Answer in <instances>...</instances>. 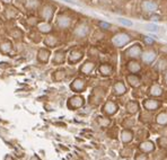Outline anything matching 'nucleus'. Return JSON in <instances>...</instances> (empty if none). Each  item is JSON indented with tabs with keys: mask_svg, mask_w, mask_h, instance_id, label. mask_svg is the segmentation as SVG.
<instances>
[{
	"mask_svg": "<svg viewBox=\"0 0 167 160\" xmlns=\"http://www.w3.org/2000/svg\"><path fill=\"white\" fill-rule=\"evenodd\" d=\"M132 41V36L129 35L125 32H120V33H116L112 37L111 40V43L114 47H118V49H122L125 45H128L130 42Z\"/></svg>",
	"mask_w": 167,
	"mask_h": 160,
	"instance_id": "f257e3e1",
	"label": "nucleus"
},
{
	"mask_svg": "<svg viewBox=\"0 0 167 160\" xmlns=\"http://www.w3.org/2000/svg\"><path fill=\"white\" fill-rule=\"evenodd\" d=\"M55 12V6H53L52 3H45L42 6V8L40 9V17L45 21V22H51L53 19Z\"/></svg>",
	"mask_w": 167,
	"mask_h": 160,
	"instance_id": "f03ea898",
	"label": "nucleus"
},
{
	"mask_svg": "<svg viewBox=\"0 0 167 160\" xmlns=\"http://www.w3.org/2000/svg\"><path fill=\"white\" fill-rule=\"evenodd\" d=\"M72 24V17L70 15L66 14V12H60L57 17L55 25L57 27H59V29H68L71 27Z\"/></svg>",
	"mask_w": 167,
	"mask_h": 160,
	"instance_id": "7ed1b4c3",
	"label": "nucleus"
},
{
	"mask_svg": "<svg viewBox=\"0 0 167 160\" xmlns=\"http://www.w3.org/2000/svg\"><path fill=\"white\" fill-rule=\"evenodd\" d=\"M89 33H90V26L86 22L78 23L73 29V35L76 38H86Z\"/></svg>",
	"mask_w": 167,
	"mask_h": 160,
	"instance_id": "20e7f679",
	"label": "nucleus"
},
{
	"mask_svg": "<svg viewBox=\"0 0 167 160\" xmlns=\"http://www.w3.org/2000/svg\"><path fill=\"white\" fill-rule=\"evenodd\" d=\"M141 54H142V46L141 44H133L131 45L130 47H128L127 50H125V52H124V55L125 57H128V59H131V60H137V59H139V57H141Z\"/></svg>",
	"mask_w": 167,
	"mask_h": 160,
	"instance_id": "39448f33",
	"label": "nucleus"
},
{
	"mask_svg": "<svg viewBox=\"0 0 167 160\" xmlns=\"http://www.w3.org/2000/svg\"><path fill=\"white\" fill-rule=\"evenodd\" d=\"M140 8L143 12L151 15V14L156 12L157 8H158V5L154 0H142L141 3H140Z\"/></svg>",
	"mask_w": 167,
	"mask_h": 160,
	"instance_id": "423d86ee",
	"label": "nucleus"
},
{
	"mask_svg": "<svg viewBox=\"0 0 167 160\" xmlns=\"http://www.w3.org/2000/svg\"><path fill=\"white\" fill-rule=\"evenodd\" d=\"M157 59V53H156L155 50L153 49H148L146 51H143L142 54H141V61L146 64H151L154 61Z\"/></svg>",
	"mask_w": 167,
	"mask_h": 160,
	"instance_id": "0eeeda50",
	"label": "nucleus"
},
{
	"mask_svg": "<svg viewBox=\"0 0 167 160\" xmlns=\"http://www.w3.org/2000/svg\"><path fill=\"white\" fill-rule=\"evenodd\" d=\"M160 106H162V103L159 101H157V99L148 98V99L143 101V107H144V109L147 112H155Z\"/></svg>",
	"mask_w": 167,
	"mask_h": 160,
	"instance_id": "6e6552de",
	"label": "nucleus"
},
{
	"mask_svg": "<svg viewBox=\"0 0 167 160\" xmlns=\"http://www.w3.org/2000/svg\"><path fill=\"white\" fill-rule=\"evenodd\" d=\"M84 57V52L81 50H79V49H73L70 51V53H69V55H68V61H69V63H71V64H75V63H77V62H79Z\"/></svg>",
	"mask_w": 167,
	"mask_h": 160,
	"instance_id": "1a4fd4ad",
	"label": "nucleus"
},
{
	"mask_svg": "<svg viewBox=\"0 0 167 160\" xmlns=\"http://www.w3.org/2000/svg\"><path fill=\"white\" fill-rule=\"evenodd\" d=\"M118 109H119V106L116 105V103L111 102V101L106 102V103L104 104V106H103V113H105L106 115L116 114Z\"/></svg>",
	"mask_w": 167,
	"mask_h": 160,
	"instance_id": "9d476101",
	"label": "nucleus"
},
{
	"mask_svg": "<svg viewBox=\"0 0 167 160\" xmlns=\"http://www.w3.org/2000/svg\"><path fill=\"white\" fill-rule=\"evenodd\" d=\"M70 87H71V89L73 92H81L86 89V82H85V80L81 79V78H77V79H75L72 81Z\"/></svg>",
	"mask_w": 167,
	"mask_h": 160,
	"instance_id": "9b49d317",
	"label": "nucleus"
},
{
	"mask_svg": "<svg viewBox=\"0 0 167 160\" xmlns=\"http://www.w3.org/2000/svg\"><path fill=\"white\" fill-rule=\"evenodd\" d=\"M36 28L40 33H43V34H49L52 32V25L49 23V22H38L37 25H36Z\"/></svg>",
	"mask_w": 167,
	"mask_h": 160,
	"instance_id": "f8f14e48",
	"label": "nucleus"
},
{
	"mask_svg": "<svg viewBox=\"0 0 167 160\" xmlns=\"http://www.w3.org/2000/svg\"><path fill=\"white\" fill-rule=\"evenodd\" d=\"M127 69H128L129 72L137 75L138 72L141 71V64H140V62H138L137 60H131V61H129V62L127 63Z\"/></svg>",
	"mask_w": 167,
	"mask_h": 160,
	"instance_id": "ddd939ff",
	"label": "nucleus"
},
{
	"mask_svg": "<svg viewBox=\"0 0 167 160\" xmlns=\"http://www.w3.org/2000/svg\"><path fill=\"white\" fill-rule=\"evenodd\" d=\"M84 98L81 96H73L71 97L70 99H69V107L70 108H73V109H76V108H79V107H81L84 105Z\"/></svg>",
	"mask_w": 167,
	"mask_h": 160,
	"instance_id": "4468645a",
	"label": "nucleus"
},
{
	"mask_svg": "<svg viewBox=\"0 0 167 160\" xmlns=\"http://www.w3.org/2000/svg\"><path fill=\"white\" fill-rule=\"evenodd\" d=\"M64 61H66V51H63V50H59V51H57V52L54 53L53 60H52L53 64L59 66V64H62Z\"/></svg>",
	"mask_w": 167,
	"mask_h": 160,
	"instance_id": "2eb2a0df",
	"label": "nucleus"
},
{
	"mask_svg": "<svg viewBox=\"0 0 167 160\" xmlns=\"http://www.w3.org/2000/svg\"><path fill=\"white\" fill-rule=\"evenodd\" d=\"M50 55H51V52L48 49H40L37 52V60L41 63H47L50 59Z\"/></svg>",
	"mask_w": 167,
	"mask_h": 160,
	"instance_id": "dca6fc26",
	"label": "nucleus"
},
{
	"mask_svg": "<svg viewBox=\"0 0 167 160\" xmlns=\"http://www.w3.org/2000/svg\"><path fill=\"white\" fill-rule=\"evenodd\" d=\"M113 92L116 96H122L127 92V87L122 81H116L113 86Z\"/></svg>",
	"mask_w": 167,
	"mask_h": 160,
	"instance_id": "f3484780",
	"label": "nucleus"
},
{
	"mask_svg": "<svg viewBox=\"0 0 167 160\" xmlns=\"http://www.w3.org/2000/svg\"><path fill=\"white\" fill-rule=\"evenodd\" d=\"M139 149H140L142 152H144V153H149V152H153V151L155 150V144H154L153 141L147 140V141H143V142L140 143Z\"/></svg>",
	"mask_w": 167,
	"mask_h": 160,
	"instance_id": "a211bd4d",
	"label": "nucleus"
},
{
	"mask_svg": "<svg viewBox=\"0 0 167 160\" xmlns=\"http://www.w3.org/2000/svg\"><path fill=\"white\" fill-rule=\"evenodd\" d=\"M3 15H5V17H6L7 19H14V18L17 17L18 10H17V8H15V7H12L10 5H8V6L5 8Z\"/></svg>",
	"mask_w": 167,
	"mask_h": 160,
	"instance_id": "6ab92c4d",
	"label": "nucleus"
},
{
	"mask_svg": "<svg viewBox=\"0 0 167 160\" xmlns=\"http://www.w3.org/2000/svg\"><path fill=\"white\" fill-rule=\"evenodd\" d=\"M127 81L129 82V85L131 87H133V88H138L141 85V79L136 73H131V75L127 76Z\"/></svg>",
	"mask_w": 167,
	"mask_h": 160,
	"instance_id": "aec40b11",
	"label": "nucleus"
},
{
	"mask_svg": "<svg viewBox=\"0 0 167 160\" xmlns=\"http://www.w3.org/2000/svg\"><path fill=\"white\" fill-rule=\"evenodd\" d=\"M12 50V43L9 40H2L0 42V52L3 54H8L10 53Z\"/></svg>",
	"mask_w": 167,
	"mask_h": 160,
	"instance_id": "412c9836",
	"label": "nucleus"
},
{
	"mask_svg": "<svg viewBox=\"0 0 167 160\" xmlns=\"http://www.w3.org/2000/svg\"><path fill=\"white\" fill-rule=\"evenodd\" d=\"M94 69H95V63L93 61H86L80 67V72L84 75H90Z\"/></svg>",
	"mask_w": 167,
	"mask_h": 160,
	"instance_id": "4be33fe9",
	"label": "nucleus"
},
{
	"mask_svg": "<svg viewBox=\"0 0 167 160\" xmlns=\"http://www.w3.org/2000/svg\"><path fill=\"white\" fill-rule=\"evenodd\" d=\"M133 137H134V134H133V132L130 131V130H123V131L121 132V134H120V139H121V141H122L123 143H129V142H131L132 140H133Z\"/></svg>",
	"mask_w": 167,
	"mask_h": 160,
	"instance_id": "5701e85b",
	"label": "nucleus"
},
{
	"mask_svg": "<svg viewBox=\"0 0 167 160\" xmlns=\"http://www.w3.org/2000/svg\"><path fill=\"white\" fill-rule=\"evenodd\" d=\"M44 44L49 47H55V46L59 44V38L54 35H48L45 38H44Z\"/></svg>",
	"mask_w": 167,
	"mask_h": 160,
	"instance_id": "b1692460",
	"label": "nucleus"
},
{
	"mask_svg": "<svg viewBox=\"0 0 167 160\" xmlns=\"http://www.w3.org/2000/svg\"><path fill=\"white\" fill-rule=\"evenodd\" d=\"M114 72V70L112 68V66H110L107 63H103L99 66V73L104 77H108Z\"/></svg>",
	"mask_w": 167,
	"mask_h": 160,
	"instance_id": "393cba45",
	"label": "nucleus"
},
{
	"mask_svg": "<svg viewBox=\"0 0 167 160\" xmlns=\"http://www.w3.org/2000/svg\"><path fill=\"white\" fill-rule=\"evenodd\" d=\"M125 109H127V112L129 113V114H136V113H138V111H139V104L138 102H136V101H130L129 103L127 104V106H125Z\"/></svg>",
	"mask_w": 167,
	"mask_h": 160,
	"instance_id": "a878e982",
	"label": "nucleus"
},
{
	"mask_svg": "<svg viewBox=\"0 0 167 160\" xmlns=\"http://www.w3.org/2000/svg\"><path fill=\"white\" fill-rule=\"evenodd\" d=\"M41 5V1L40 0H25L24 2V6L25 8L27 10H36Z\"/></svg>",
	"mask_w": 167,
	"mask_h": 160,
	"instance_id": "bb28decb",
	"label": "nucleus"
},
{
	"mask_svg": "<svg viewBox=\"0 0 167 160\" xmlns=\"http://www.w3.org/2000/svg\"><path fill=\"white\" fill-rule=\"evenodd\" d=\"M149 95L153 96V97H160L163 95V88L158 85H153L150 88H149Z\"/></svg>",
	"mask_w": 167,
	"mask_h": 160,
	"instance_id": "cd10ccee",
	"label": "nucleus"
},
{
	"mask_svg": "<svg viewBox=\"0 0 167 160\" xmlns=\"http://www.w3.org/2000/svg\"><path fill=\"white\" fill-rule=\"evenodd\" d=\"M156 123L159 125H167V112H162L156 116Z\"/></svg>",
	"mask_w": 167,
	"mask_h": 160,
	"instance_id": "c85d7f7f",
	"label": "nucleus"
},
{
	"mask_svg": "<svg viewBox=\"0 0 167 160\" xmlns=\"http://www.w3.org/2000/svg\"><path fill=\"white\" fill-rule=\"evenodd\" d=\"M156 69L158 70V71H165L167 69V61L166 60H164V59H160L158 62H157V67Z\"/></svg>",
	"mask_w": 167,
	"mask_h": 160,
	"instance_id": "c756f323",
	"label": "nucleus"
},
{
	"mask_svg": "<svg viewBox=\"0 0 167 160\" xmlns=\"http://www.w3.org/2000/svg\"><path fill=\"white\" fill-rule=\"evenodd\" d=\"M64 77H66V71H64V70H58V71H55V72H54V76H53L54 80H57V81H61Z\"/></svg>",
	"mask_w": 167,
	"mask_h": 160,
	"instance_id": "7c9ffc66",
	"label": "nucleus"
},
{
	"mask_svg": "<svg viewBox=\"0 0 167 160\" xmlns=\"http://www.w3.org/2000/svg\"><path fill=\"white\" fill-rule=\"evenodd\" d=\"M97 122L102 127H107L111 124V121L108 118H105V117H97Z\"/></svg>",
	"mask_w": 167,
	"mask_h": 160,
	"instance_id": "2f4dec72",
	"label": "nucleus"
},
{
	"mask_svg": "<svg viewBox=\"0 0 167 160\" xmlns=\"http://www.w3.org/2000/svg\"><path fill=\"white\" fill-rule=\"evenodd\" d=\"M10 35L14 38H22L23 37V32L19 29V28H14L12 32H10Z\"/></svg>",
	"mask_w": 167,
	"mask_h": 160,
	"instance_id": "473e14b6",
	"label": "nucleus"
},
{
	"mask_svg": "<svg viewBox=\"0 0 167 160\" xmlns=\"http://www.w3.org/2000/svg\"><path fill=\"white\" fill-rule=\"evenodd\" d=\"M98 26L103 31H107V29L111 28V24L106 23V22H98Z\"/></svg>",
	"mask_w": 167,
	"mask_h": 160,
	"instance_id": "72a5a7b5",
	"label": "nucleus"
},
{
	"mask_svg": "<svg viewBox=\"0 0 167 160\" xmlns=\"http://www.w3.org/2000/svg\"><path fill=\"white\" fill-rule=\"evenodd\" d=\"M158 144L160 148H167V137H162L158 140Z\"/></svg>",
	"mask_w": 167,
	"mask_h": 160,
	"instance_id": "f704fd0d",
	"label": "nucleus"
},
{
	"mask_svg": "<svg viewBox=\"0 0 167 160\" xmlns=\"http://www.w3.org/2000/svg\"><path fill=\"white\" fill-rule=\"evenodd\" d=\"M143 41L147 45H154L155 44V41L151 37H148V36H143Z\"/></svg>",
	"mask_w": 167,
	"mask_h": 160,
	"instance_id": "c9c22d12",
	"label": "nucleus"
},
{
	"mask_svg": "<svg viewBox=\"0 0 167 160\" xmlns=\"http://www.w3.org/2000/svg\"><path fill=\"white\" fill-rule=\"evenodd\" d=\"M29 36H31V40H33V41L36 42V43H38V42L41 41V36H40V34H36V33H31Z\"/></svg>",
	"mask_w": 167,
	"mask_h": 160,
	"instance_id": "e433bc0d",
	"label": "nucleus"
},
{
	"mask_svg": "<svg viewBox=\"0 0 167 160\" xmlns=\"http://www.w3.org/2000/svg\"><path fill=\"white\" fill-rule=\"evenodd\" d=\"M136 160H148V157L144 155V153H137L136 157H134Z\"/></svg>",
	"mask_w": 167,
	"mask_h": 160,
	"instance_id": "4c0bfd02",
	"label": "nucleus"
},
{
	"mask_svg": "<svg viewBox=\"0 0 167 160\" xmlns=\"http://www.w3.org/2000/svg\"><path fill=\"white\" fill-rule=\"evenodd\" d=\"M131 153H132V149H124V150L121 151V156H123V157H128V156H130Z\"/></svg>",
	"mask_w": 167,
	"mask_h": 160,
	"instance_id": "58836bf2",
	"label": "nucleus"
},
{
	"mask_svg": "<svg viewBox=\"0 0 167 160\" xmlns=\"http://www.w3.org/2000/svg\"><path fill=\"white\" fill-rule=\"evenodd\" d=\"M119 22L122 25H125V26H132L131 21H128V19H124V18H119Z\"/></svg>",
	"mask_w": 167,
	"mask_h": 160,
	"instance_id": "ea45409f",
	"label": "nucleus"
},
{
	"mask_svg": "<svg viewBox=\"0 0 167 160\" xmlns=\"http://www.w3.org/2000/svg\"><path fill=\"white\" fill-rule=\"evenodd\" d=\"M147 29L149 31V32H158V26H156V25H148L147 26Z\"/></svg>",
	"mask_w": 167,
	"mask_h": 160,
	"instance_id": "a19ab883",
	"label": "nucleus"
},
{
	"mask_svg": "<svg viewBox=\"0 0 167 160\" xmlns=\"http://www.w3.org/2000/svg\"><path fill=\"white\" fill-rule=\"evenodd\" d=\"M0 1H1V2L3 3V5H6V6H8V5H10V3H12V0H0Z\"/></svg>",
	"mask_w": 167,
	"mask_h": 160,
	"instance_id": "79ce46f5",
	"label": "nucleus"
},
{
	"mask_svg": "<svg viewBox=\"0 0 167 160\" xmlns=\"http://www.w3.org/2000/svg\"><path fill=\"white\" fill-rule=\"evenodd\" d=\"M159 16H150V21H154V22H156V21H159Z\"/></svg>",
	"mask_w": 167,
	"mask_h": 160,
	"instance_id": "37998d69",
	"label": "nucleus"
},
{
	"mask_svg": "<svg viewBox=\"0 0 167 160\" xmlns=\"http://www.w3.org/2000/svg\"><path fill=\"white\" fill-rule=\"evenodd\" d=\"M165 82H166V85H167V73L165 75Z\"/></svg>",
	"mask_w": 167,
	"mask_h": 160,
	"instance_id": "c03bdc74",
	"label": "nucleus"
}]
</instances>
